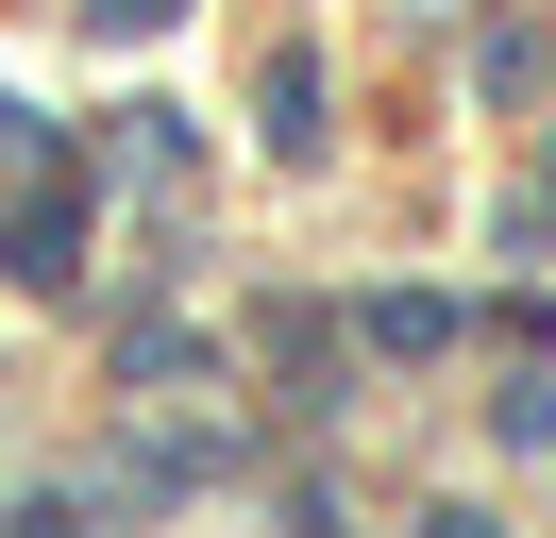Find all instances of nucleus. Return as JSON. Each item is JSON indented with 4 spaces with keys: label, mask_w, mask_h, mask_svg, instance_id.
I'll use <instances>...</instances> for the list:
<instances>
[{
    "label": "nucleus",
    "mask_w": 556,
    "mask_h": 538,
    "mask_svg": "<svg viewBox=\"0 0 556 538\" xmlns=\"http://www.w3.org/2000/svg\"><path fill=\"white\" fill-rule=\"evenodd\" d=\"M439 336H455V303H421V286L371 303V354H439Z\"/></svg>",
    "instance_id": "1"
},
{
    "label": "nucleus",
    "mask_w": 556,
    "mask_h": 538,
    "mask_svg": "<svg viewBox=\"0 0 556 538\" xmlns=\"http://www.w3.org/2000/svg\"><path fill=\"white\" fill-rule=\"evenodd\" d=\"M439 538H489V522H439Z\"/></svg>",
    "instance_id": "3"
},
{
    "label": "nucleus",
    "mask_w": 556,
    "mask_h": 538,
    "mask_svg": "<svg viewBox=\"0 0 556 538\" xmlns=\"http://www.w3.org/2000/svg\"><path fill=\"white\" fill-rule=\"evenodd\" d=\"M152 17H169V0H102V34H152Z\"/></svg>",
    "instance_id": "2"
}]
</instances>
